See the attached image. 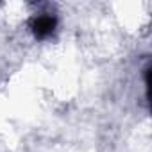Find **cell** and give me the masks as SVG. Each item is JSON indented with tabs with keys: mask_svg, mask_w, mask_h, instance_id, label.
Segmentation results:
<instances>
[{
	"mask_svg": "<svg viewBox=\"0 0 152 152\" xmlns=\"http://www.w3.org/2000/svg\"><path fill=\"white\" fill-rule=\"evenodd\" d=\"M29 27L36 39H48L57 29V16L52 13H39L32 16Z\"/></svg>",
	"mask_w": 152,
	"mask_h": 152,
	"instance_id": "obj_1",
	"label": "cell"
}]
</instances>
